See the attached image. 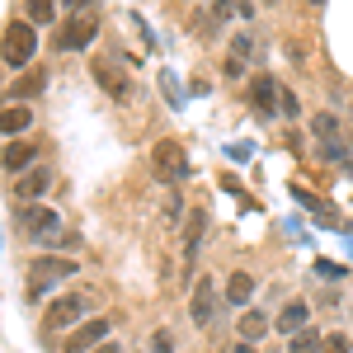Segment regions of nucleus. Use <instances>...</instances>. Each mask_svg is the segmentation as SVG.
Wrapping results in <instances>:
<instances>
[{"mask_svg":"<svg viewBox=\"0 0 353 353\" xmlns=\"http://www.w3.org/2000/svg\"><path fill=\"white\" fill-rule=\"evenodd\" d=\"M306 325H311V306H306V301H288V306L278 311V321H273V330H283L288 339H292L297 330H306Z\"/></svg>","mask_w":353,"mask_h":353,"instance_id":"obj_15","label":"nucleus"},{"mask_svg":"<svg viewBox=\"0 0 353 353\" xmlns=\"http://www.w3.org/2000/svg\"><path fill=\"white\" fill-rule=\"evenodd\" d=\"M90 76H94V85L109 94L113 104H132V99H137V81L128 76V66H123V61H113V57H99V61L90 66Z\"/></svg>","mask_w":353,"mask_h":353,"instance_id":"obj_6","label":"nucleus"},{"mask_svg":"<svg viewBox=\"0 0 353 353\" xmlns=\"http://www.w3.org/2000/svg\"><path fill=\"white\" fill-rule=\"evenodd\" d=\"M38 90H43V71H28V76H19V81L10 85V99L19 104V99H33Z\"/></svg>","mask_w":353,"mask_h":353,"instance_id":"obj_21","label":"nucleus"},{"mask_svg":"<svg viewBox=\"0 0 353 353\" xmlns=\"http://www.w3.org/2000/svg\"><path fill=\"white\" fill-rule=\"evenodd\" d=\"M269 316H264V311H245L241 316V325H236V334H241L245 344H259V339H264V334H269Z\"/></svg>","mask_w":353,"mask_h":353,"instance_id":"obj_17","label":"nucleus"},{"mask_svg":"<svg viewBox=\"0 0 353 353\" xmlns=\"http://www.w3.org/2000/svg\"><path fill=\"white\" fill-rule=\"evenodd\" d=\"M94 38H99L94 14H66V24L57 28V52H85Z\"/></svg>","mask_w":353,"mask_h":353,"instance_id":"obj_7","label":"nucleus"},{"mask_svg":"<svg viewBox=\"0 0 353 353\" xmlns=\"http://www.w3.org/2000/svg\"><path fill=\"white\" fill-rule=\"evenodd\" d=\"M349 118H353V109H349Z\"/></svg>","mask_w":353,"mask_h":353,"instance_id":"obj_37","label":"nucleus"},{"mask_svg":"<svg viewBox=\"0 0 353 353\" xmlns=\"http://www.w3.org/2000/svg\"><path fill=\"white\" fill-rule=\"evenodd\" d=\"M259 292V283H254V273H245V269H236L231 278H226V301L231 306H250V297Z\"/></svg>","mask_w":353,"mask_h":353,"instance_id":"obj_16","label":"nucleus"},{"mask_svg":"<svg viewBox=\"0 0 353 353\" xmlns=\"http://www.w3.org/2000/svg\"><path fill=\"white\" fill-rule=\"evenodd\" d=\"M349 156H353V146H349Z\"/></svg>","mask_w":353,"mask_h":353,"instance_id":"obj_36","label":"nucleus"},{"mask_svg":"<svg viewBox=\"0 0 353 353\" xmlns=\"http://www.w3.org/2000/svg\"><path fill=\"white\" fill-rule=\"evenodd\" d=\"M231 353H259V349H254V344H245V339H241V344H236Z\"/></svg>","mask_w":353,"mask_h":353,"instance_id":"obj_32","label":"nucleus"},{"mask_svg":"<svg viewBox=\"0 0 353 353\" xmlns=\"http://www.w3.org/2000/svg\"><path fill=\"white\" fill-rule=\"evenodd\" d=\"M321 353H353V339H349V334H339V330H334V334H330L325 344H321Z\"/></svg>","mask_w":353,"mask_h":353,"instance_id":"obj_25","label":"nucleus"},{"mask_svg":"<svg viewBox=\"0 0 353 353\" xmlns=\"http://www.w3.org/2000/svg\"><path fill=\"white\" fill-rule=\"evenodd\" d=\"M311 132H316V141H325V146H330V141H334V137H339V118H334V113H316V118H311Z\"/></svg>","mask_w":353,"mask_h":353,"instance_id":"obj_22","label":"nucleus"},{"mask_svg":"<svg viewBox=\"0 0 353 353\" xmlns=\"http://www.w3.org/2000/svg\"><path fill=\"white\" fill-rule=\"evenodd\" d=\"M189 321L198 330H208L212 321H217V283L212 278H198L189 292Z\"/></svg>","mask_w":353,"mask_h":353,"instance_id":"obj_11","label":"nucleus"},{"mask_svg":"<svg viewBox=\"0 0 353 353\" xmlns=\"http://www.w3.org/2000/svg\"><path fill=\"white\" fill-rule=\"evenodd\" d=\"M278 113H283V118H301V99L292 90H278Z\"/></svg>","mask_w":353,"mask_h":353,"instance_id":"obj_24","label":"nucleus"},{"mask_svg":"<svg viewBox=\"0 0 353 353\" xmlns=\"http://www.w3.org/2000/svg\"><path fill=\"white\" fill-rule=\"evenodd\" d=\"M226 57H236V61H245L250 66V57H254V33H231V48H226Z\"/></svg>","mask_w":353,"mask_h":353,"instance_id":"obj_23","label":"nucleus"},{"mask_svg":"<svg viewBox=\"0 0 353 353\" xmlns=\"http://www.w3.org/2000/svg\"><path fill=\"white\" fill-rule=\"evenodd\" d=\"M292 203H301L306 212H316V221H330L334 226V208H330L325 198H316V193H306V189H292Z\"/></svg>","mask_w":353,"mask_h":353,"instance_id":"obj_19","label":"nucleus"},{"mask_svg":"<svg viewBox=\"0 0 353 353\" xmlns=\"http://www.w3.org/2000/svg\"><path fill=\"white\" fill-rule=\"evenodd\" d=\"M321 344H325V339H321V330H297V334H292V339H288V353H321Z\"/></svg>","mask_w":353,"mask_h":353,"instance_id":"obj_20","label":"nucleus"},{"mask_svg":"<svg viewBox=\"0 0 353 353\" xmlns=\"http://www.w3.org/2000/svg\"><path fill=\"white\" fill-rule=\"evenodd\" d=\"M33 57H38V28L28 24V19L5 24V33H0V61L24 76L28 66H33Z\"/></svg>","mask_w":353,"mask_h":353,"instance_id":"obj_2","label":"nucleus"},{"mask_svg":"<svg viewBox=\"0 0 353 353\" xmlns=\"http://www.w3.org/2000/svg\"><path fill=\"white\" fill-rule=\"evenodd\" d=\"M221 76H226V81H241V76H245V61L226 57V61H221Z\"/></svg>","mask_w":353,"mask_h":353,"instance_id":"obj_28","label":"nucleus"},{"mask_svg":"<svg viewBox=\"0 0 353 353\" xmlns=\"http://www.w3.org/2000/svg\"><path fill=\"white\" fill-rule=\"evenodd\" d=\"M94 353H123V344H113V339H109L104 349H94Z\"/></svg>","mask_w":353,"mask_h":353,"instance_id":"obj_33","label":"nucleus"},{"mask_svg":"<svg viewBox=\"0 0 353 353\" xmlns=\"http://www.w3.org/2000/svg\"><path fill=\"white\" fill-rule=\"evenodd\" d=\"M161 90H165V94H170V104L179 109V85H174V76H170V71H165V76H161Z\"/></svg>","mask_w":353,"mask_h":353,"instance_id":"obj_29","label":"nucleus"},{"mask_svg":"<svg viewBox=\"0 0 353 353\" xmlns=\"http://www.w3.org/2000/svg\"><path fill=\"white\" fill-rule=\"evenodd\" d=\"M259 5H269V10H273V5H283V0H259Z\"/></svg>","mask_w":353,"mask_h":353,"instance_id":"obj_34","label":"nucleus"},{"mask_svg":"<svg viewBox=\"0 0 353 353\" xmlns=\"http://www.w3.org/2000/svg\"><path fill=\"white\" fill-rule=\"evenodd\" d=\"M28 132H33V109H28V104H10V109H0V137H5V141L28 137Z\"/></svg>","mask_w":353,"mask_h":353,"instance_id":"obj_13","label":"nucleus"},{"mask_svg":"<svg viewBox=\"0 0 353 353\" xmlns=\"http://www.w3.org/2000/svg\"><path fill=\"white\" fill-rule=\"evenodd\" d=\"M184 174H189V156H184L179 137H161L151 146V179L156 184H179Z\"/></svg>","mask_w":353,"mask_h":353,"instance_id":"obj_5","label":"nucleus"},{"mask_svg":"<svg viewBox=\"0 0 353 353\" xmlns=\"http://www.w3.org/2000/svg\"><path fill=\"white\" fill-rule=\"evenodd\" d=\"M278 90H283V85L273 81V76H254V81H250V104L264 113V118H273V113H278Z\"/></svg>","mask_w":353,"mask_h":353,"instance_id":"obj_14","label":"nucleus"},{"mask_svg":"<svg viewBox=\"0 0 353 353\" xmlns=\"http://www.w3.org/2000/svg\"><path fill=\"white\" fill-rule=\"evenodd\" d=\"M66 5H71V10H81V14H90V5H94V0H66Z\"/></svg>","mask_w":353,"mask_h":353,"instance_id":"obj_31","label":"nucleus"},{"mask_svg":"<svg viewBox=\"0 0 353 353\" xmlns=\"http://www.w3.org/2000/svg\"><path fill=\"white\" fill-rule=\"evenodd\" d=\"M311 5H325V0H311Z\"/></svg>","mask_w":353,"mask_h":353,"instance_id":"obj_35","label":"nucleus"},{"mask_svg":"<svg viewBox=\"0 0 353 353\" xmlns=\"http://www.w3.org/2000/svg\"><path fill=\"white\" fill-rule=\"evenodd\" d=\"M76 273H81V264L66 259V254H33V259H28V273H24V301L28 306H43V301L52 297L66 278H76Z\"/></svg>","mask_w":353,"mask_h":353,"instance_id":"obj_1","label":"nucleus"},{"mask_svg":"<svg viewBox=\"0 0 353 353\" xmlns=\"http://www.w3.org/2000/svg\"><path fill=\"white\" fill-rule=\"evenodd\" d=\"M231 5H236V0H212V24H226V19H231Z\"/></svg>","mask_w":353,"mask_h":353,"instance_id":"obj_27","label":"nucleus"},{"mask_svg":"<svg viewBox=\"0 0 353 353\" xmlns=\"http://www.w3.org/2000/svg\"><path fill=\"white\" fill-rule=\"evenodd\" d=\"M52 189H57V170H52V165H33L28 174H19V179H14V203H19V208L43 203Z\"/></svg>","mask_w":353,"mask_h":353,"instance_id":"obj_9","label":"nucleus"},{"mask_svg":"<svg viewBox=\"0 0 353 353\" xmlns=\"http://www.w3.org/2000/svg\"><path fill=\"white\" fill-rule=\"evenodd\" d=\"M19 236L33 245H57L61 241V212L48 203H28L19 208Z\"/></svg>","mask_w":353,"mask_h":353,"instance_id":"obj_4","label":"nucleus"},{"mask_svg":"<svg viewBox=\"0 0 353 353\" xmlns=\"http://www.w3.org/2000/svg\"><path fill=\"white\" fill-rule=\"evenodd\" d=\"M203 241H208V212L203 208H193L189 217H184V264H193L198 254H203Z\"/></svg>","mask_w":353,"mask_h":353,"instance_id":"obj_12","label":"nucleus"},{"mask_svg":"<svg viewBox=\"0 0 353 353\" xmlns=\"http://www.w3.org/2000/svg\"><path fill=\"white\" fill-rule=\"evenodd\" d=\"M109 316H90V321H81V325L66 334V344H61V353H94L109 344Z\"/></svg>","mask_w":353,"mask_h":353,"instance_id":"obj_8","label":"nucleus"},{"mask_svg":"<svg viewBox=\"0 0 353 353\" xmlns=\"http://www.w3.org/2000/svg\"><path fill=\"white\" fill-rule=\"evenodd\" d=\"M236 10H241L245 19H254V0H236Z\"/></svg>","mask_w":353,"mask_h":353,"instance_id":"obj_30","label":"nucleus"},{"mask_svg":"<svg viewBox=\"0 0 353 353\" xmlns=\"http://www.w3.org/2000/svg\"><path fill=\"white\" fill-rule=\"evenodd\" d=\"M81 321H90V292H61L57 301L43 306V330H48V334L76 330Z\"/></svg>","mask_w":353,"mask_h":353,"instance_id":"obj_3","label":"nucleus"},{"mask_svg":"<svg viewBox=\"0 0 353 353\" xmlns=\"http://www.w3.org/2000/svg\"><path fill=\"white\" fill-rule=\"evenodd\" d=\"M24 19H28L33 28L57 24V0H24Z\"/></svg>","mask_w":353,"mask_h":353,"instance_id":"obj_18","label":"nucleus"},{"mask_svg":"<svg viewBox=\"0 0 353 353\" xmlns=\"http://www.w3.org/2000/svg\"><path fill=\"white\" fill-rule=\"evenodd\" d=\"M151 353H174V339H170V330H156V334H151Z\"/></svg>","mask_w":353,"mask_h":353,"instance_id":"obj_26","label":"nucleus"},{"mask_svg":"<svg viewBox=\"0 0 353 353\" xmlns=\"http://www.w3.org/2000/svg\"><path fill=\"white\" fill-rule=\"evenodd\" d=\"M38 156H43V146H38V141L14 137V141H5V146H0V170H5V174H28V170L38 165Z\"/></svg>","mask_w":353,"mask_h":353,"instance_id":"obj_10","label":"nucleus"}]
</instances>
